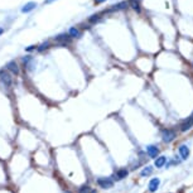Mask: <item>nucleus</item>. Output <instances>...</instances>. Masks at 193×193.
<instances>
[{"label": "nucleus", "instance_id": "f257e3e1", "mask_svg": "<svg viewBox=\"0 0 193 193\" xmlns=\"http://www.w3.org/2000/svg\"><path fill=\"white\" fill-rule=\"evenodd\" d=\"M162 138H163L164 143H170V141L174 140L175 133L173 130H170V129H164V130L162 131Z\"/></svg>", "mask_w": 193, "mask_h": 193}, {"label": "nucleus", "instance_id": "f03ea898", "mask_svg": "<svg viewBox=\"0 0 193 193\" xmlns=\"http://www.w3.org/2000/svg\"><path fill=\"white\" fill-rule=\"evenodd\" d=\"M97 184H98L101 188L107 189V188H111L112 185H114V181L111 179V178L101 177V178H98V179H97Z\"/></svg>", "mask_w": 193, "mask_h": 193}, {"label": "nucleus", "instance_id": "7ed1b4c3", "mask_svg": "<svg viewBox=\"0 0 193 193\" xmlns=\"http://www.w3.org/2000/svg\"><path fill=\"white\" fill-rule=\"evenodd\" d=\"M0 80H2V83L5 86V87H10L11 83H13L11 76L8 72H2V75H0Z\"/></svg>", "mask_w": 193, "mask_h": 193}, {"label": "nucleus", "instance_id": "20e7f679", "mask_svg": "<svg viewBox=\"0 0 193 193\" xmlns=\"http://www.w3.org/2000/svg\"><path fill=\"white\" fill-rule=\"evenodd\" d=\"M54 40L61 43V44H68V43L71 42V37L68 34H60V35H57V37L54 38Z\"/></svg>", "mask_w": 193, "mask_h": 193}, {"label": "nucleus", "instance_id": "39448f33", "mask_svg": "<svg viewBox=\"0 0 193 193\" xmlns=\"http://www.w3.org/2000/svg\"><path fill=\"white\" fill-rule=\"evenodd\" d=\"M127 174H129V172L126 170V169H119L115 174H114V179L115 181H121V179H124V178H126L127 177Z\"/></svg>", "mask_w": 193, "mask_h": 193}, {"label": "nucleus", "instance_id": "423d86ee", "mask_svg": "<svg viewBox=\"0 0 193 193\" xmlns=\"http://www.w3.org/2000/svg\"><path fill=\"white\" fill-rule=\"evenodd\" d=\"M146 153L150 158H156V155L159 154V149L155 145H149V146H146Z\"/></svg>", "mask_w": 193, "mask_h": 193}, {"label": "nucleus", "instance_id": "0eeeda50", "mask_svg": "<svg viewBox=\"0 0 193 193\" xmlns=\"http://www.w3.org/2000/svg\"><path fill=\"white\" fill-rule=\"evenodd\" d=\"M159 184H160V181H159V178H153L152 181L149 182V191L150 192H155L156 189H158V187H159Z\"/></svg>", "mask_w": 193, "mask_h": 193}, {"label": "nucleus", "instance_id": "6e6552de", "mask_svg": "<svg viewBox=\"0 0 193 193\" xmlns=\"http://www.w3.org/2000/svg\"><path fill=\"white\" fill-rule=\"evenodd\" d=\"M6 68H8L11 73H14V75H19V67H18V64H17V62L15 61H11V62H9L8 64H6Z\"/></svg>", "mask_w": 193, "mask_h": 193}, {"label": "nucleus", "instance_id": "1a4fd4ad", "mask_svg": "<svg viewBox=\"0 0 193 193\" xmlns=\"http://www.w3.org/2000/svg\"><path fill=\"white\" fill-rule=\"evenodd\" d=\"M192 126H193V120L188 117L187 120H184L183 123L181 124V130L182 131H187V130H189Z\"/></svg>", "mask_w": 193, "mask_h": 193}, {"label": "nucleus", "instance_id": "9d476101", "mask_svg": "<svg viewBox=\"0 0 193 193\" xmlns=\"http://www.w3.org/2000/svg\"><path fill=\"white\" fill-rule=\"evenodd\" d=\"M35 6H37V3H34V2H29V3H27L23 8H21V11L23 13H29V11H32Z\"/></svg>", "mask_w": 193, "mask_h": 193}, {"label": "nucleus", "instance_id": "9b49d317", "mask_svg": "<svg viewBox=\"0 0 193 193\" xmlns=\"http://www.w3.org/2000/svg\"><path fill=\"white\" fill-rule=\"evenodd\" d=\"M179 154H181V156L183 159H187L188 155H189V149L185 145H181L179 146Z\"/></svg>", "mask_w": 193, "mask_h": 193}, {"label": "nucleus", "instance_id": "f8f14e48", "mask_svg": "<svg viewBox=\"0 0 193 193\" xmlns=\"http://www.w3.org/2000/svg\"><path fill=\"white\" fill-rule=\"evenodd\" d=\"M68 35L71 38H78L80 37V31L77 29V28L72 27V28H69V31H68Z\"/></svg>", "mask_w": 193, "mask_h": 193}, {"label": "nucleus", "instance_id": "ddd939ff", "mask_svg": "<svg viewBox=\"0 0 193 193\" xmlns=\"http://www.w3.org/2000/svg\"><path fill=\"white\" fill-rule=\"evenodd\" d=\"M129 4L134 10H137L138 13L140 11V0H129Z\"/></svg>", "mask_w": 193, "mask_h": 193}, {"label": "nucleus", "instance_id": "4468645a", "mask_svg": "<svg viewBox=\"0 0 193 193\" xmlns=\"http://www.w3.org/2000/svg\"><path fill=\"white\" fill-rule=\"evenodd\" d=\"M127 6V3L126 2H123V3H119L117 5H114V8H111L109 11H115V10H121V9H125Z\"/></svg>", "mask_w": 193, "mask_h": 193}, {"label": "nucleus", "instance_id": "2eb2a0df", "mask_svg": "<svg viewBox=\"0 0 193 193\" xmlns=\"http://www.w3.org/2000/svg\"><path fill=\"white\" fill-rule=\"evenodd\" d=\"M166 162H167L166 156H159V158H156V160H155V167L156 168H162L164 164H166Z\"/></svg>", "mask_w": 193, "mask_h": 193}, {"label": "nucleus", "instance_id": "dca6fc26", "mask_svg": "<svg viewBox=\"0 0 193 193\" xmlns=\"http://www.w3.org/2000/svg\"><path fill=\"white\" fill-rule=\"evenodd\" d=\"M152 173H153V168L150 167V166H148V167H145L144 169L141 170L140 174H141V177H148V175H150Z\"/></svg>", "mask_w": 193, "mask_h": 193}, {"label": "nucleus", "instance_id": "f3484780", "mask_svg": "<svg viewBox=\"0 0 193 193\" xmlns=\"http://www.w3.org/2000/svg\"><path fill=\"white\" fill-rule=\"evenodd\" d=\"M98 20H100V15H97V14H96V15H91V17L88 18L90 23H97Z\"/></svg>", "mask_w": 193, "mask_h": 193}, {"label": "nucleus", "instance_id": "a211bd4d", "mask_svg": "<svg viewBox=\"0 0 193 193\" xmlns=\"http://www.w3.org/2000/svg\"><path fill=\"white\" fill-rule=\"evenodd\" d=\"M48 47H49V42H46V43H43V44H40L37 49H38L39 52H43V51H44V49H47Z\"/></svg>", "mask_w": 193, "mask_h": 193}, {"label": "nucleus", "instance_id": "6ab92c4d", "mask_svg": "<svg viewBox=\"0 0 193 193\" xmlns=\"http://www.w3.org/2000/svg\"><path fill=\"white\" fill-rule=\"evenodd\" d=\"M90 192V187L88 185H82V187L78 189V193H88Z\"/></svg>", "mask_w": 193, "mask_h": 193}, {"label": "nucleus", "instance_id": "aec40b11", "mask_svg": "<svg viewBox=\"0 0 193 193\" xmlns=\"http://www.w3.org/2000/svg\"><path fill=\"white\" fill-rule=\"evenodd\" d=\"M35 48H37L35 46H29V47H27V48H25V51H27V52H32V51H34Z\"/></svg>", "mask_w": 193, "mask_h": 193}, {"label": "nucleus", "instance_id": "412c9836", "mask_svg": "<svg viewBox=\"0 0 193 193\" xmlns=\"http://www.w3.org/2000/svg\"><path fill=\"white\" fill-rule=\"evenodd\" d=\"M29 61H31V56H28L27 58H23V63H28Z\"/></svg>", "mask_w": 193, "mask_h": 193}, {"label": "nucleus", "instance_id": "4be33fe9", "mask_svg": "<svg viewBox=\"0 0 193 193\" xmlns=\"http://www.w3.org/2000/svg\"><path fill=\"white\" fill-rule=\"evenodd\" d=\"M3 32H4V29H3V28H0V34H3Z\"/></svg>", "mask_w": 193, "mask_h": 193}, {"label": "nucleus", "instance_id": "5701e85b", "mask_svg": "<svg viewBox=\"0 0 193 193\" xmlns=\"http://www.w3.org/2000/svg\"><path fill=\"white\" fill-rule=\"evenodd\" d=\"M101 2H105V0H96V3H101Z\"/></svg>", "mask_w": 193, "mask_h": 193}, {"label": "nucleus", "instance_id": "b1692460", "mask_svg": "<svg viewBox=\"0 0 193 193\" xmlns=\"http://www.w3.org/2000/svg\"><path fill=\"white\" fill-rule=\"evenodd\" d=\"M189 119H192V120H193V114H192V115L189 116Z\"/></svg>", "mask_w": 193, "mask_h": 193}, {"label": "nucleus", "instance_id": "393cba45", "mask_svg": "<svg viewBox=\"0 0 193 193\" xmlns=\"http://www.w3.org/2000/svg\"><path fill=\"white\" fill-rule=\"evenodd\" d=\"M64 193H71V192H68V191H66V192H64Z\"/></svg>", "mask_w": 193, "mask_h": 193}]
</instances>
